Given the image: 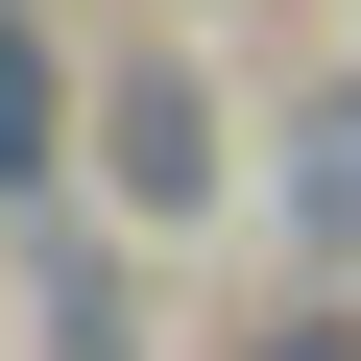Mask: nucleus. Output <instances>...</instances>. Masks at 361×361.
I'll return each instance as SVG.
<instances>
[{
	"label": "nucleus",
	"mask_w": 361,
	"mask_h": 361,
	"mask_svg": "<svg viewBox=\"0 0 361 361\" xmlns=\"http://www.w3.org/2000/svg\"><path fill=\"white\" fill-rule=\"evenodd\" d=\"M0 169H49V73H25V25H0Z\"/></svg>",
	"instance_id": "obj_1"
},
{
	"label": "nucleus",
	"mask_w": 361,
	"mask_h": 361,
	"mask_svg": "<svg viewBox=\"0 0 361 361\" xmlns=\"http://www.w3.org/2000/svg\"><path fill=\"white\" fill-rule=\"evenodd\" d=\"M265 361H361V337H265Z\"/></svg>",
	"instance_id": "obj_2"
}]
</instances>
